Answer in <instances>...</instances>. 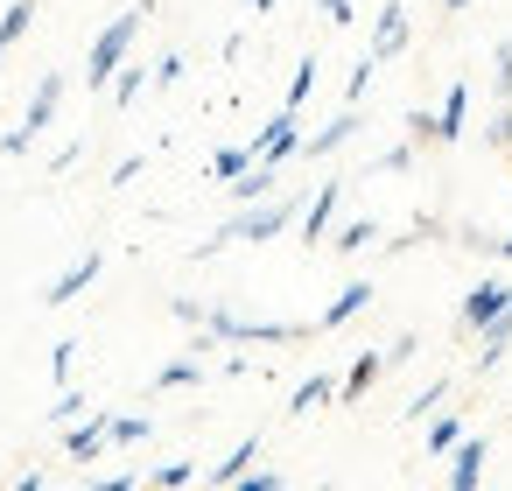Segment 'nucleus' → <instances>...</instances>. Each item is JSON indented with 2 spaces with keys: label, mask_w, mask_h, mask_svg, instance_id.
<instances>
[{
  "label": "nucleus",
  "mask_w": 512,
  "mask_h": 491,
  "mask_svg": "<svg viewBox=\"0 0 512 491\" xmlns=\"http://www.w3.org/2000/svg\"><path fill=\"white\" fill-rule=\"evenodd\" d=\"M295 211H302V197H253V204H246V211H232V218L197 246V253L211 260L218 246H267V239H281V232L295 225Z\"/></svg>",
  "instance_id": "1"
},
{
  "label": "nucleus",
  "mask_w": 512,
  "mask_h": 491,
  "mask_svg": "<svg viewBox=\"0 0 512 491\" xmlns=\"http://www.w3.org/2000/svg\"><path fill=\"white\" fill-rule=\"evenodd\" d=\"M148 15H155L148 0H134L127 15H113V22L92 36V50H85V85H92V92H106V85H113V71L134 57V43H141V29H148Z\"/></svg>",
  "instance_id": "2"
},
{
  "label": "nucleus",
  "mask_w": 512,
  "mask_h": 491,
  "mask_svg": "<svg viewBox=\"0 0 512 491\" xmlns=\"http://www.w3.org/2000/svg\"><path fill=\"white\" fill-rule=\"evenodd\" d=\"M204 330L218 344H295L316 323H267V316H239V309H204Z\"/></svg>",
  "instance_id": "3"
},
{
  "label": "nucleus",
  "mask_w": 512,
  "mask_h": 491,
  "mask_svg": "<svg viewBox=\"0 0 512 491\" xmlns=\"http://www.w3.org/2000/svg\"><path fill=\"white\" fill-rule=\"evenodd\" d=\"M57 106H64V71H43V85L29 92V113H22V127H8V134H0V155H29V148L43 141V127L57 120Z\"/></svg>",
  "instance_id": "4"
},
{
  "label": "nucleus",
  "mask_w": 512,
  "mask_h": 491,
  "mask_svg": "<svg viewBox=\"0 0 512 491\" xmlns=\"http://www.w3.org/2000/svg\"><path fill=\"white\" fill-rule=\"evenodd\" d=\"M246 148H253V162H274V169H281V162L302 148V106H281V113L246 141Z\"/></svg>",
  "instance_id": "5"
},
{
  "label": "nucleus",
  "mask_w": 512,
  "mask_h": 491,
  "mask_svg": "<svg viewBox=\"0 0 512 491\" xmlns=\"http://www.w3.org/2000/svg\"><path fill=\"white\" fill-rule=\"evenodd\" d=\"M337 204H344V183H316V197L295 211V225H302V246L330 239V225H337Z\"/></svg>",
  "instance_id": "6"
},
{
  "label": "nucleus",
  "mask_w": 512,
  "mask_h": 491,
  "mask_svg": "<svg viewBox=\"0 0 512 491\" xmlns=\"http://www.w3.org/2000/svg\"><path fill=\"white\" fill-rule=\"evenodd\" d=\"M99 274H106V253H78V260H71V267H64V274L43 288V302H50V309H64V302H78V295H85Z\"/></svg>",
  "instance_id": "7"
},
{
  "label": "nucleus",
  "mask_w": 512,
  "mask_h": 491,
  "mask_svg": "<svg viewBox=\"0 0 512 491\" xmlns=\"http://www.w3.org/2000/svg\"><path fill=\"white\" fill-rule=\"evenodd\" d=\"M505 302H512V281H477V288L463 295V309H456V323H463V330H484V323H491V316H498Z\"/></svg>",
  "instance_id": "8"
},
{
  "label": "nucleus",
  "mask_w": 512,
  "mask_h": 491,
  "mask_svg": "<svg viewBox=\"0 0 512 491\" xmlns=\"http://www.w3.org/2000/svg\"><path fill=\"white\" fill-rule=\"evenodd\" d=\"M106 421H113V414H78L71 435H64V456H71V463H99V456L113 449V442H106Z\"/></svg>",
  "instance_id": "9"
},
{
  "label": "nucleus",
  "mask_w": 512,
  "mask_h": 491,
  "mask_svg": "<svg viewBox=\"0 0 512 491\" xmlns=\"http://www.w3.org/2000/svg\"><path fill=\"white\" fill-rule=\"evenodd\" d=\"M449 456H456V463H449V491H477V484H484V456H491V442L463 428V442H456Z\"/></svg>",
  "instance_id": "10"
},
{
  "label": "nucleus",
  "mask_w": 512,
  "mask_h": 491,
  "mask_svg": "<svg viewBox=\"0 0 512 491\" xmlns=\"http://www.w3.org/2000/svg\"><path fill=\"white\" fill-rule=\"evenodd\" d=\"M400 50H407V0H386L379 22H372V57L386 64V57H400Z\"/></svg>",
  "instance_id": "11"
},
{
  "label": "nucleus",
  "mask_w": 512,
  "mask_h": 491,
  "mask_svg": "<svg viewBox=\"0 0 512 491\" xmlns=\"http://www.w3.org/2000/svg\"><path fill=\"white\" fill-rule=\"evenodd\" d=\"M365 309H372V281H344V288L330 295V309L316 316V330H344V323L365 316Z\"/></svg>",
  "instance_id": "12"
},
{
  "label": "nucleus",
  "mask_w": 512,
  "mask_h": 491,
  "mask_svg": "<svg viewBox=\"0 0 512 491\" xmlns=\"http://www.w3.org/2000/svg\"><path fill=\"white\" fill-rule=\"evenodd\" d=\"M505 351H512V302L477 330V372H498V365H505Z\"/></svg>",
  "instance_id": "13"
},
{
  "label": "nucleus",
  "mask_w": 512,
  "mask_h": 491,
  "mask_svg": "<svg viewBox=\"0 0 512 491\" xmlns=\"http://www.w3.org/2000/svg\"><path fill=\"white\" fill-rule=\"evenodd\" d=\"M344 141H358V106H344V113H337V120H330L323 134H309V141H302L295 155H309V162H323V155H337Z\"/></svg>",
  "instance_id": "14"
},
{
  "label": "nucleus",
  "mask_w": 512,
  "mask_h": 491,
  "mask_svg": "<svg viewBox=\"0 0 512 491\" xmlns=\"http://www.w3.org/2000/svg\"><path fill=\"white\" fill-rule=\"evenodd\" d=\"M463 127H470V85L456 78L449 99H442V113H435V141H463Z\"/></svg>",
  "instance_id": "15"
},
{
  "label": "nucleus",
  "mask_w": 512,
  "mask_h": 491,
  "mask_svg": "<svg viewBox=\"0 0 512 491\" xmlns=\"http://www.w3.org/2000/svg\"><path fill=\"white\" fill-rule=\"evenodd\" d=\"M379 372H386V351H358V358H351V372L337 379V400H365Z\"/></svg>",
  "instance_id": "16"
},
{
  "label": "nucleus",
  "mask_w": 512,
  "mask_h": 491,
  "mask_svg": "<svg viewBox=\"0 0 512 491\" xmlns=\"http://www.w3.org/2000/svg\"><path fill=\"white\" fill-rule=\"evenodd\" d=\"M330 400H337V379H330V372H309V379L288 393V414H316V407H330Z\"/></svg>",
  "instance_id": "17"
},
{
  "label": "nucleus",
  "mask_w": 512,
  "mask_h": 491,
  "mask_svg": "<svg viewBox=\"0 0 512 491\" xmlns=\"http://www.w3.org/2000/svg\"><path fill=\"white\" fill-rule=\"evenodd\" d=\"M36 29V0H8V15H0V64H8V50Z\"/></svg>",
  "instance_id": "18"
},
{
  "label": "nucleus",
  "mask_w": 512,
  "mask_h": 491,
  "mask_svg": "<svg viewBox=\"0 0 512 491\" xmlns=\"http://www.w3.org/2000/svg\"><path fill=\"white\" fill-rule=\"evenodd\" d=\"M274 183H281V169H274V162H253V169H246V176H232L225 190H232L239 204H253V197H274Z\"/></svg>",
  "instance_id": "19"
},
{
  "label": "nucleus",
  "mask_w": 512,
  "mask_h": 491,
  "mask_svg": "<svg viewBox=\"0 0 512 491\" xmlns=\"http://www.w3.org/2000/svg\"><path fill=\"white\" fill-rule=\"evenodd\" d=\"M141 92H148V64H134V57H127V64L113 71V85H106V99H113V106H134Z\"/></svg>",
  "instance_id": "20"
},
{
  "label": "nucleus",
  "mask_w": 512,
  "mask_h": 491,
  "mask_svg": "<svg viewBox=\"0 0 512 491\" xmlns=\"http://www.w3.org/2000/svg\"><path fill=\"white\" fill-rule=\"evenodd\" d=\"M253 463H260V435H246V442H239V449H232V456H225V463L211 470V484H225V491H232V484H239V477H246Z\"/></svg>",
  "instance_id": "21"
},
{
  "label": "nucleus",
  "mask_w": 512,
  "mask_h": 491,
  "mask_svg": "<svg viewBox=\"0 0 512 491\" xmlns=\"http://www.w3.org/2000/svg\"><path fill=\"white\" fill-rule=\"evenodd\" d=\"M204 379V358L190 351V358H169L162 372H155V393H176V386H197Z\"/></svg>",
  "instance_id": "22"
},
{
  "label": "nucleus",
  "mask_w": 512,
  "mask_h": 491,
  "mask_svg": "<svg viewBox=\"0 0 512 491\" xmlns=\"http://www.w3.org/2000/svg\"><path fill=\"white\" fill-rule=\"evenodd\" d=\"M463 442V414H428V456H449Z\"/></svg>",
  "instance_id": "23"
},
{
  "label": "nucleus",
  "mask_w": 512,
  "mask_h": 491,
  "mask_svg": "<svg viewBox=\"0 0 512 491\" xmlns=\"http://www.w3.org/2000/svg\"><path fill=\"white\" fill-rule=\"evenodd\" d=\"M372 239H379V225H372V218H351V225H337V232H330V246H337V253H365Z\"/></svg>",
  "instance_id": "24"
},
{
  "label": "nucleus",
  "mask_w": 512,
  "mask_h": 491,
  "mask_svg": "<svg viewBox=\"0 0 512 491\" xmlns=\"http://www.w3.org/2000/svg\"><path fill=\"white\" fill-rule=\"evenodd\" d=\"M148 435H155L148 414H113V421H106V442H120V449H127V442H148Z\"/></svg>",
  "instance_id": "25"
},
{
  "label": "nucleus",
  "mask_w": 512,
  "mask_h": 491,
  "mask_svg": "<svg viewBox=\"0 0 512 491\" xmlns=\"http://www.w3.org/2000/svg\"><path fill=\"white\" fill-rule=\"evenodd\" d=\"M253 169V148H218L211 155V183H232V176H246Z\"/></svg>",
  "instance_id": "26"
},
{
  "label": "nucleus",
  "mask_w": 512,
  "mask_h": 491,
  "mask_svg": "<svg viewBox=\"0 0 512 491\" xmlns=\"http://www.w3.org/2000/svg\"><path fill=\"white\" fill-rule=\"evenodd\" d=\"M442 393H449V379H428V386H421V393H414V400H407L400 414H407V421H428V414L442 407Z\"/></svg>",
  "instance_id": "27"
},
{
  "label": "nucleus",
  "mask_w": 512,
  "mask_h": 491,
  "mask_svg": "<svg viewBox=\"0 0 512 491\" xmlns=\"http://www.w3.org/2000/svg\"><path fill=\"white\" fill-rule=\"evenodd\" d=\"M316 71H323L316 57H302V64H295V78H288V106H309V92H316Z\"/></svg>",
  "instance_id": "28"
},
{
  "label": "nucleus",
  "mask_w": 512,
  "mask_h": 491,
  "mask_svg": "<svg viewBox=\"0 0 512 491\" xmlns=\"http://www.w3.org/2000/svg\"><path fill=\"white\" fill-rule=\"evenodd\" d=\"M372 71H379V57H365V64H358V71L344 78V106H358V99L372 92Z\"/></svg>",
  "instance_id": "29"
},
{
  "label": "nucleus",
  "mask_w": 512,
  "mask_h": 491,
  "mask_svg": "<svg viewBox=\"0 0 512 491\" xmlns=\"http://www.w3.org/2000/svg\"><path fill=\"white\" fill-rule=\"evenodd\" d=\"M78 414H85V393H78V386H64V393H57V407H50V421H57V428H71Z\"/></svg>",
  "instance_id": "30"
},
{
  "label": "nucleus",
  "mask_w": 512,
  "mask_h": 491,
  "mask_svg": "<svg viewBox=\"0 0 512 491\" xmlns=\"http://www.w3.org/2000/svg\"><path fill=\"white\" fill-rule=\"evenodd\" d=\"M183 71H190L183 57H162V64H148V85H162V92H169V85H183Z\"/></svg>",
  "instance_id": "31"
},
{
  "label": "nucleus",
  "mask_w": 512,
  "mask_h": 491,
  "mask_svg": "<svg viewBox=\"0 0 512 491\" xmlns=\"http://www.w3.org/2000/svg\"><path fill=\"white\" fill-rule=\"evenodd\" d=\"M155 484H162V491H183V484H197V463H162Z\"/></svg>",
  "instance_id": "32"
},
{
  "label": "nucleus",
  "mask_w": 512,
  "mask_h": 491,
  "mask_svg": "<svg viewBox=\"0 0 512 491\" xmlns=\"http://www.w3.org/2000/svg\"><path fill=\"white\" fill-rule=\"evenodd\" d=\"M491 85L512 99V36H505V43H498V57H491Z\"/></svg>",
  "instance_id": "33"
},
{
  "label": "nucleus",
  "mask_w": 512,
  "mask_h": 491,
  "mask_svg": "<svg viewBox=\"0 0 512 491\" xmlns=\"http://www.w3.org/2000/svg\"><path fill=\"white\" fill-rule=\"evenodd\" d=\"M50 372H57V386H71V372H78V344H57V351H50Z\"/></svg>",
  "instance_id": "34"
},
{
  "label": "nucleus",
  "mask_w": 512,
  "mask_h": 491,
  "mask_svg": "<svg viewBox=\"0 0 512 491\" xmlns=\"http://www.w3.org/2000/svg\"><path fill=\"white\" fill-rule=\"evenodd\" d=\"M407 162H414V141H400V148H386V155H379L372 169H379V176H393V169H407Z\"/></svg>",
  "instance_id": "35"
},
{
  "label": "nucleus",
  "mask_w": 512,
  "mask_h": 491,
  "mask_svg": "<svg viewBox=\"0 0 512 491\" xmlns=\"http://www.w3.org/2000/svg\"><path fill=\"white\" fill-rule=\"evenodd\" d=\"M414 351H421V337H414V330H400V337H393V344H386V365H407V358H414Z\"/></svg>",
  "instance_id": "36"
},
{
  "label": "nucleus",
  "mask_w": 512,
  "mask_h": 491,
  "mask_svg": "<svg viewBox=\"0 0 512 491\" xmlns=\"http://www.w3.org/2000/svg\"><path fill=\"white\" fill-rule=\"evenodd\" d=\"M484 141H491V148H512V106H505V113L484 127Z\"/></svg>",
  "instance_id": "37"
},
{
  "label": "nucleus",
  "mask_w": 512,
  "mask_h": 491,
  "mask_svg": "<svg viewBox=\"0 0 512 491\" xmlns=\"http://www.w3.org/2000/svg\"><path fill=\"white\" fill-rule=\"evenodd\" d=\"M316 8H323V22H330V29H344V22H351V0H316Z\"/></svg>",
  "instance_id": "38"
},
{
  "label": "nucleus",
  "mask_w": 512,
  "mask_h": 491,
  "mask_svg": "<svg viewBox=\"0 0 512 491\" xmlns=\"http://www.w3.org/2000/svg\"><path fill=\"white\" fill-rule=\"evenodd\" d=\"M246 8H253V15H267V8H274V0H246Z\"/></svg>",
  "instance_id": "39"
},
{
  "label": "nucleus",
  "mask_w": 512,
  "mask_h": 491,
  "mask_svg": "<svg viewBox=\"0 0 512 491\" xmlns=\"http://www.w3.org/2000/svg\"><path fill=\"white\" fill-rule=\"evenodd\" d=\"M442 8H449V15H463V8H470V0H442Z\"/></svg>",
  "instance_id": "40"
},
{
  "label": "nucleus",
  "mask_w": 512,
  "mask_h": 491,
  "mask_svg": "<svg viewBox=\"0 0 512 491\" xmlns=\"http://www.w3.org/2000/svg\"><path fill=\"white\" fill-rule=\"evenodd\" d=\"M505 155H512V148H505Z\"/></svg>",
  "instance_id": "41"
}]
</instances>
